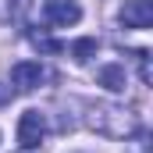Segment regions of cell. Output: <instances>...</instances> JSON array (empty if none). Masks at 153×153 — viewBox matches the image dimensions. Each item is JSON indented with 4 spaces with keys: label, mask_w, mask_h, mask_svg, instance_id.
<instances>
[{
    "label": "cell",
    "mask_w": 153,
    "mask_h": 153,
    "mask_svg": "<svg viewBox=\"0 0 153 153\" xmlns=\"http://www.w3.org/2000/svg\"><path fill=\"white\" fill-rule=\"evenodd\" d=\"M89 128H96V132L107 135V139H125V135H132V132L139 128V117L132 114V111H125V107L100 103V107H93V114H89Z\"/></svg>",
    "instance_id": "1"
},
{
    "label": "cell",
    "mask_w": 153,
    "mask_h": 153,
    "mask_svg": "<svg viewBox=\"0 0 153 153\" xmlns=\"http://www.w3.org/2000/svg\"><path fill=\"white\" fill-rule=\"evenodd\" d=\"M43 18L57 29H68V25L82 22V7L75 0H43Z\"/></svg>",
    "instance_id": "2"
},
{
    "label": "cell",
    "mask_w": 153,
    "mask_h": 153,
    "mask_svg": "<svg viewBox=\"0 0 153 153\" xmlns=\"http://www.w3.org/2000/svg\"><path fill=\"white\" fill-rule=\"evenodd\" d=\"M43 135H46V117L39 111H25L22 121H18V146L22 150H36L43 143Z\"/></svg>",
    "instance_id": "3"
},
{
    "label": "cell",
    "mask_w": 153,
    "mask_h": 153,
    "mask_svg": "<svg viewBox=\"0 0 153 153\" xmlns=\"http://www.w3.org/2000/svg\"><path fill=\"white\" fill-rule=\"evenodd\" d=\"M121 25L125 29H150L153 25V0H132L121 7Z\"/></svg>",
    "instance_id": "4"
},
{
    "label": "cell",
    "mask_w": 153,
    "mask_h": 153,
    "mask_svg": "<svg viewBox=\"0 0 153 153\" xmlns=\"http://www.w3.org/2000/svg\"><path fill=\"white\" fill-rule=\"evenodd\" d=\"M11 82H14L18 93H32V89H39V82H43V68H39L36 61H18L11 68Z\"/></svg>",
    "instance_id": "5"
},
{
    "label": "cell",
    "mask_w": 153,
    "mask_h": 153,
    "mask_svg": "<svg viewBox=\"0 0 153 153\" xmlns=\"http://www.w3.org/2000/svg\"><path fill=\"white\" fill-rule=\"evenodd\" d=\"M96 82L107 85L111 93H121V89H125V68H121V64H107V68H100Z\"/></svg>",
    "instance_id": "6"
},
{
    "label": "cell",
    "mask_w": 153,
    "mask_h": 153,
    "mask_svg": "<svg viewBox=\"0 0 153 153\" xmlns=\"http://www.w3.org/2000/svg\"><path fill=\"white\" fill-rule=\"evenodd\" d=\"M93 53H96V39H78V43H71V57H75L78 64L93 61Z\"/></svg>",
    "instance_id": "7"
}]
</instances>
